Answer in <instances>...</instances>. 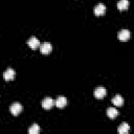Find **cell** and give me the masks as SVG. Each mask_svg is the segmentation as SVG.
I'll return each instance as SVG.
<instances>
[{
	"mask_svg": "<svg viewBox=\"0 0 134 134\" xmlns=\"http://www.w3.org/2000/svg\"><path fill=\"white\" fill-rule=\"evenodd\" d=\"M22 109H23V107H22V105H21L20 103H14V104L9 107L10 113H12L13 115H15V116H17V115L22 111Z\"/></svg>",
	"mask_w": 134,
	"mask_h": 134,
	"instance_id": "1",
	"label": "cell"
},
{
	"mask_svg": "<svg viewBox=\"0 0 134 134\" xmlns=\"http://www.w3.org/2000/svg\"><path fill=\"white\" fill-rule=\"evenodd\" d=\"M94 96L96 97V98H98V99H100V98H103L106 94H107V90H106V88L105 87H103V86H99V87H97V88H95V90H94Z\"/></svg>",
	"mask_w": 134,
	"mask_h": 134,
	"instance_id": "2",
	"label": "cell"
},
{
	"mask_svg": "<svg viewBox=\"0 0 134 134\" xmlns=\"http://www.w3.org/2000/svg\"><path fill=\"white\" fill-rule=\"evenodd\" d=\"M41 105H42V107H43L44 109L49 110V109H51V108L54 106V100H53L51 97H45V98L42 100Z\"/></svg>",
	"mask_w": 134,
	"mask_h": 134,
	"instance_id": "3",
	"label": "cell"
},
{
	"mask_svg": "<svg viewBox=\"0 0 134 134\" xmlns=\"http://www.w3.org/2000/svg\"><path fill=\"white\" fill-rule=\"evenodd\" d=\"M27 44H28V46H29L31 49H36V48H38V47L40 46V41L38 40L37 37L32 36V37H30V38L28 39Z\"/></svg>",
	"mask_w": 134,
	"mask_h": 134,
	"instance_id": "4",
	"label": "cell"
},
{
	"mask_svg": "<svg viewBox=\"0 0 134 134\" xmlns=\"http://www.w3.org/2000/svg\"><path fill=\"white\" fill-rule=\"evenodd\" d=\"M15 75H16V72H15V70L13 68H7L4 71V73H3V77H4L5 81H12V80H14Z\"/></svg>",
	"mask_w": 134,
	"mask_h": 134,
	"instance_id": "5",
	"label": "cell"
},
{
	"mask_svg": "<svg viewBox=\"0 0 134 134\" xmlns=\"http://www.w3.org/2000/svg\"><path fill=\"white\" fill-rule=\"evenodd\" d=\"M51 50H52V45L48 42H45L40 46V51L43 54H47V53L51 52Z\"/></svg>",
	"mask_w": 134,
	"mask_h": 134,
	"instance_id": "6",
	"label": "cell"
},
{
	"mask_svg": "<svg viewBox=\"0 0 134 134\" xmlns=\"http://www.w3.org/2000/svg\"><path fill=\"white\" fill-rule=\"evenodd\" d=\"M54 105L58 107V108H64L66 105H67V98L63 95H60L58 96V98L54 100Z\"/></svg>",
	"mask_w": 134,
	"mask_h": 134,
	"instance_id": "7",
	"label": "cell"
},
{
	"mask_svg": "<svg viewBox=\"0 0 134 134\" xmlns=\"http://www.w3.org/2000/svg\"><path fill=\"white\" fill-rule=\"evenodd\" d=\"M105 13H106V6L104 3H98L94 7V14L96 16H103Z\"/></svg>",
	"mask_w": 134,
	"mask_h": 134,
	"instance_id": "8",
	"label": "cell"
},
{
	"mask_svg": "<svg viewBox=\"0 0 134 134\" xmlns=\"http://www.w3.org/2000/svg\"><path fill=\"white\" fill-rule=\"evenodd\" d=\"M130 38V30L129 29H121L118 32V39L120 41H127Z\"/></svg>",
	"mask_w": 134,
	"mask_h": 134,
	"instance_id": "9",
	"label": "cell"
},
{
	"mask_svg": "<svg viewBox=\"0 0 134 134\" xmlns=\"http://www.w3.org/2000/svg\"><path fill=\"white\" fill-rule=\"evenodd\" d=\"M118 114H119L118 110L115 109V108H113V107H109V108L107 109V115H108V117H109L110 119H114Z\"/></svg>",
	"mask_w": 134,
	"mask_h": 134,
	"instance_id": "10",
	"label": "cell"
},
{
	"mask_svg": "<svg viewBox=\"0 0 134 134\" xmlns=\"http://www.w3.org/2000/svg\"><path fill=\"white\" fill-rule=\"evenodd\" d=\"M112 103H113V105H115L117 107H120V106L124 105V98H122V96L120 94H116L112 98Z\"/></svg>",
	"mask_w": 134,
	"mask_h": 134,
	"instance_id": "11",
	"label": "cell"
},
{
	"mask_svg": "<svg viewBox=\"0 0 134 134\" xmlns=\"http://www.w3.org/2000/svg\"><path fill=\"white\" fill-rule=\"evenodd\" d=\"M128 7H129V0H119L117 2V8L119 10L128 9Z\"/></svg>",
	"mask_w": 134,
	"mask_h": 134,
	"instance_id": "12",
	"label": "cell"
},
{
	"mask_svg": "<svg viewBox=\"0 0 134 134\" xmlns=\"http://www.w3.org/2000/svg\"><path fill=\"white\" fill-rule=\"evenodd\" d=\"M129 130H130V126L127 122H122L118 128V133L119 134H128Z\"/></svg>",
	"mask_w": 134,
	"mask_h": 134,
	"instance_id": "13",
	"label": "cell"
},
{
	"mask_svg": "<svg viewBox=\"0 0 134 134\" xmlns=\"http://www.w3.org/2000/svg\"><path fill=\"white\" fill-rule=\"evenodd\" d=\"M39 132H40V127L37 124H32L31 127L28 130V133L29 134H39Z\"/></svg>",
	"mask_w": 134,
	"mask_h": 134,
	"instance_id": "14",
	"label": "cell"
}]
</instances>
